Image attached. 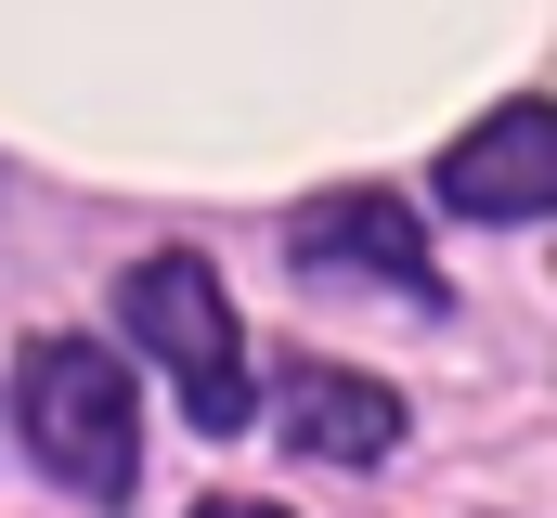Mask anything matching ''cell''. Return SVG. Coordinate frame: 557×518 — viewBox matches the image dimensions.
<instances>
[{
	"label": "cell",
	"mask_w": 557,
	"mask_h": 518,
	"mask_svg": "<svg viewBox=\"0 0 557 518\" xmlns=\"http://www.w3.org/2000/svg\"><path fill=\"white\" fill-rule=\"evenodd\" d=\"M441 195H454V221H532V208L557 195V118L545 104L480 118L454 156H441Z\"/></svg>",
	"instance_id": "3"
},
{
	"label": "cell",
	"mask_w": 557,
	"mask_h": 518,
	"mask_svg": "<svg viewBox=\"0 0 557 518\" xmlns=\"http://www.w3.org/2000/svg\"><path fill=\"white\" fill-rule=\"evenodd\" d=\"M195 518H285V506H195Z\"/></svg>",
	"instance_id": "6"
},
{
	"label": "cell",
	"mask_w": 557,
	"mask_h": 518,
	"mask_svg": "<svg viewBox=\"0 0 557 518\" xmlns=\"http://www.w3.org/2000/svg\"><path fill=\"white\" fill-rule=\"evenodd\" d=\"M26 441H39V467H52L65 493L117 506V493H131V467H143L131 363H117V350H91V337H39V350H26Z\"/></svg>",
	"instance_id": "1"
},
{
	"label": "cell",
	"mask_w": 557,
	"mask_h": 518,
	"mask_svg": "<svg viewBox=\"0 0 557 518\" xmlns=\"http://www.w3.org/2000/svg\"><path fill=\"white\" fill-rule=\"evenodd\" d=\"M285 441L311 467H376L403 441V402L376 377H337V363H285Z\"/></svg>",
	"instance_id": "4"
},
{
	"label": "cell",
	"mask_w": 557,
	"mask_h": 518,
	"mask_svg": "<svg viewBox=\"0 0 557 518\" xmlns=\"http://www.w3.org/2000/svg\"><path fill=\"white\" fill-rule=\"evenodd\" d=\"M117 311H131V337H143V350H156V363L182 377V415L234 441V428H247V350H234L221 272H208L195 247H156L131 285H117Z\"/></svg>",
	"instance_id": "2"
},
{
	"label": "cell",
	"mask_w": 557,
	"mask_h": 518,
	"mask_svg": "<svg viewBox=\"0 0 557 518\" xmlns=\"http://www.w3.org/2000/svg\"><path fill=\"white\" fill-rule=\"evenodd\" d=\"M298 259H311V272H376V285H403V298H441L416 221H403L389 195H324V208H298Z\"/></svg>",
	"instance_id": "5"
}]
</instances>
